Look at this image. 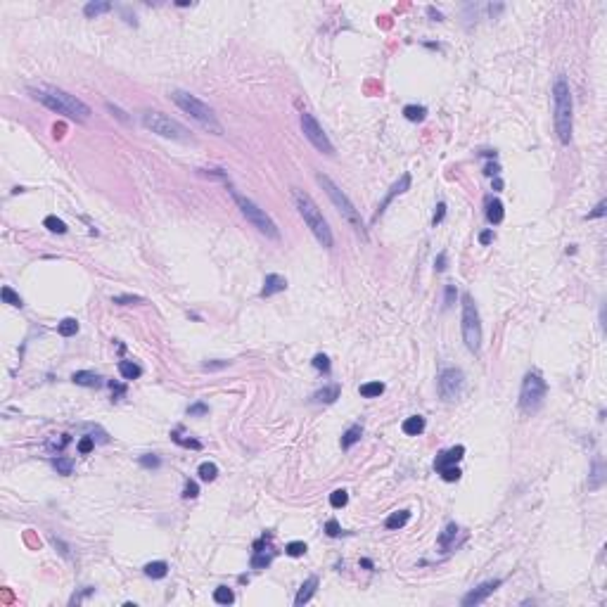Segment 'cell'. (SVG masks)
Segmentation results:
<instances>
[{"label":"cell","instance_id":"obj_21","mask_svg":"<svg viewBox=\"0 0 607 607\" xmlns=\"http://www.w3.org/2000/svg\"><path fill=\"white\" fill-rule=\"evenodd\" d=\"M107 12H112V3H107V0H93V3H88V5L83 7V14H86L88 19H95V17L107 14Z\"/></svg>","mask_w":607,"mask_h":607},{"label":"cell","instance_id":"obj_34","mask_svg":"<svg viewBox=\"0 0 607 607\" xmlns=\"http://www.w3.org/2000/svg\"><path fill=\"white\" fill-rule=\"evenodd\" d=\"M458 531H460V529H458V524H448V527L444 529V534H442V536H439V546H442L444 550H446V548L451 546V541H453L455 536H458Z\"/></svg>","mask_w":607,"mask_h":607},{"label":"cell","instance_id":"obj_48","mask_svg":"<svg viewBox=\"0 0 607 607\" xmlns=\"http://www.w3.org/2000/svg\"><path fill=\"white\" fill-rule=\"evenodd\" d=\"M199 493V486L195 482H185V489H183V498H197Z\"/></svg>","mask_w":607,"mask_h":607},{"label":"cell","instance_id":"obj_55","mask_svg":"<svg viewBox=\"0 0 607 607\" xmlns=\"http://www.w3.org/2000/svg\"><path fill=\"white\" fill-rule=\"evenodd\" d=\"M491 240H493V230H484V233L479 235V242H482V245H489Z\"/></svg>","mask_w":607,"mask_h":607},{"label":"cell","instance_id":"obj_33","mask_svg":"<svg viewBox=\"0 0 607 607\" xmlns=\"http://www.w3.org/2000/svg\"><path fill=\"white\" fill-rule=\"evenodd\" d=\"M602 479H605V474H602V463H600V460H595V463H593V472H591V479H588V489H600V486H602Z\"/></svg>","mask_w":607,"mask_h":607},{"label":"cell","instance_id":"obj_28","mask_svg":"<svg viewBox=\"0 0 607 607\" xmlns=\"http://www.w3.org/2000/svg\"><path fill=\"white\" fill-rule=\"evenodd\" d=\"M214 600L218 602V605H233V602H235L233 588H228V586H218V588L214 591Z\"/></svg>","mask_w":607,"mask_h":607},{"label":"cell","instance_id":"obj_9","mask_svg":"<svg viewBox=\"0 0 607 607\" xmlns=\"http://www.w3.org/2000/svg\"><path fill=\"white\" fill-rule=\"evenodd\" d=\"M548 394V384L539 373H527L520 389V408L524 413H536Z\"/></svg>","mask_w":607,"mask_h":607},{"label":"cell","instance_id":"obj_8","mask_svg":"<svg viewBox=\"0 0 607 607\" xmlns=\"http://www.w3.org/2000/svg\"><path fill=\"white\" fill-rule=\"evenodd\" d=\"M460 323H463V339H465V346L472 354H477L482 349V320H479V311L477 304H474L472 295H463V316H460Z\"/></svg>","mask_w":607,"mask_h":607},{"label":"cell","instance_id":"obj_27","mask_svg":"<svg viewBox=\"0 0 607 607\" xmlns=\"http://www.w3.org/2000/svg\"><path fill=\"white\" fill-rule=\"evenodd\" d=\"M403 117L408 119V121H422L425 117H427V109H425L422 104H406L403 107Z\"/></svg>","mask_w":607,"mask_h":607},{"label":"cell","instance_id":"obj_12","mask_svg":"<svg viewBox=\"0 0 607 607\" xmlns=\"http://www.w3.org/2000/svg\"><path fill=\"white\" fill-rule=\"evenodd\" d=\"M501 586V579H491V581H484V583H479L477 588H472L470 593L463 598V607H474V605H482V602L489 598L493 591Z\"/></svg>","mask_w":607,"mask_h":607},{"label":"cell","instance_id":"obj_59","mask_svg":"<svg viewBox=\"0 0 607 607\" xmlns=\"http://www.w3.org/2000/svg\"><path fill=\"white\" fill-rule=\"evenodd\" d=\"M62 131H64V126H55V138H62Z\"/></svg>","mask_w":607,"mask_h":607},{"label":"cell","instance_id":"obj_30","mask_svg":"<svg viewBox=\"0 0 607 607\" xmlns=\"http://www.w3.org/2000/svg\"><path fill=\"white\" fill-rule=\"evenodd\" d=\"M0 297H3V301H5V304H10V306H14V308H22V306H24L22 297H19L12 287H7V285L0 289Z\"/></svg>","mask_w":607,"mask_h":607},{"label":"cell","instance_id":"obj_60","mask_svg":"<svg viewBox=\"0 0 607 607\" xmlns=\"http://www.w3.org/2000/svg\"><path fill=\"white\" fill-rule=\"evenodd\" d=\"M176 5H178V7H188V5H190V0H178Z\"/></svg>","mask_w":607,"mask_h":607},{"label":"cell","instance_id":"obj_35","mask_svg":"<svg viewBox=\"0 0 607 607\" xmlns=\"http://www.w3.org/2000/svg\"><path fill=\"white\" fill-rule=\"evenodd\" d=\"M349 503V493L344 489H337V491H332L330 493V505L332 508H344V505Z\"/></svg>","mask_w":607,"mask_h":607},{"label":"cell","instance_id":"obj_7","mask_svg":"<svg viewBox=\"0 0 607 607\" xmlns=\"http://www.w3.org/2000/svg\"><path fill=\"white\" fill-rule=\"evenodd\" d=\"M142 126L148 131H152V133L161 135V138H169V140H180V142H188L192 140L190 131L185 128L183 123H178L176 119L166 117V114H161V112H145L142 114Z\"/></svg>","mask_w":607,"mask_h":607},{"label":"cell","instance_id":"obj_37","mask_svg":"<svg viewBox=\"0 0 607 607\" xmlns=\"http://www.w3.org/2000/svg\"><path fill=\"white\" fill-rule=\"evenodd\" d=\"M112 301H114V304H119V306H131V304H145V299H142V297H135V295H117V297H112Z\"/></svg>","mask_w":607,"mask_h":607},{"label":"cell","instance_id":"obj_5","mask_svg":"<svg viewBox=\"0 0 607 607\" xmlns=\"http://www.w3.org/2000/svg\"><path fill=\"white\" fill-rule=\"evenodd\" d=\"M318 183H320V188L325 190V195L330 197V202L335 204V209H337L339 214H342L344 221H349V226L354 228L356 233L361 235L363 240H368V233H365V223H363V218H361V211H358L349 197L344 195L337 185H335V180H332L330 176H325V173H318Z\"/></svg>","mask_w":607,"mask_h":607},{"label":"cell","instance_id":"obj_44","mask_svg":"<svg viewBox=\"0 0 607 607\" xmlns=\"http://www.w3.org/2000/svg\"><path fill=\"white\" fill-rule=\"evenodd\" d=\"M93 448H95V439H93V436H83V439L79 442V453L81 455H88Z\"/></svg>","mask_w":607,"mask_h":607},{"label":"cell","instance_id":"obj_53","mask_svg":"<svg viewBox=\"0 0 607 607\" xmlns=\"http://www.w3.org/2000/svg\"><path fill=\"white\" fill-rule=\"evenodd\" d=\"M228 363H230V361H209V363H204L202 368L204 370H221V368H226Z\"/></svg>","mask_w":607,"mask_h":607},{"label":"cell","instance_id":"obj_57","mask_svg":"<svg viewBox=\"0 0 607 607\" xmlns=\"http://www.w3.org/2000/svg\"><path fill=\"white\" fill-rule=\"evenodd\" d=\"M361 567H365V569H373L375 564H373V560H368V558H363V560H361Z\"/></svg>","mask_w":607,"mask_h":607},{"label":"cell","instance_id":"obj_23","mask_svg":"<svg viewBox=\"0 0 607 607\" xmlns=\"http://www.w3.org/2000/svg\"><path fill=\"white\" fill-rule=\"evenodd\" d=\"M361 436H363V427H361V425H351L349 430L342 434V448H344V451H346V448H351L354 444L361 442Z\"/></svg>","mask_w":607,"mask_h":607},{"label":"cell","instance_id":"obj_58","mask_svg":"<svg viewBox=\"0 0 607 607\" xmlns=\"http://www.w3.org/2000/svg\"><path fill=\"white\" fill-rule=\"evenodd\" d=\"M493 188H496V190H501V188H503V180H501V178H493Z\"/></svg>","mask_w":607,"mask_h":607},{"label":"cell","instance_id":"obj_15","mask_svg":"<svg viewBox=\"0 0 607 607\" xmlns=\"http://www.w3.org/2000/svg\"><path fill=\"white\" fill-rule=\"evenodd\" d=\"M287 289V280L282 275H278V273H270V275H266L264 280V287H261V297H273V295H280V292H285Z\"/></svg>","mask_w":607,"mask_h":607},{"label":"cell","instance_id":"obj_51","mask_svg":"<svg viewBox=\"0 0 607 607\" xmlns=\"http://www.w3.org/2000/svg\"><path fill=\"white\" fill-rule=\"evenodd\" d=\"M446 264H448V256H446V252H442L439 256H436V261H434V268H436V273H442V270H446Z\"/></svg>","mask_w":607,"mask_h":607},{"label":"cell","instance_id":"obj_2","mask_svg":"<svg viewBox=\"0 0 607 607\" xmlns=\"http://www.w3.org/2000/svg\"><path fill=\"white\" fill-rule=\"evenodd\" d=\"M292 197H295L297 211H299V216L304 218L306 228L313 233V237L318 240L325 249H330V247L335 245V237H332V230H330V226H327L323 211L318 209V204L313 202L308 192L299 190V188H292Z\"/></svg>","mask_w":607,"mask_h":607},{"label":"cell","instance_id":"obj_49","mask_svg":"<svg viewBox=\"0 0 607 607\" xmlns=\"http://www.w3.org/2000/svg\"><path fill=\"white\" fill-rule=\"evenodd\" d=\"M605 209H607V202L602 199V202H598V207L591 211L588 216H586V221H591V218H600V216H605Z\"/></svg>","mask_w":607,"mask_h":607},{"label":"cell","instance_id":"obj_50","mask_svg":"<svg viewBox=\"0 0 607 607\" xmlns=\"http://www.w3.org/2000/svg\"><path fill=\"white\" fill-rule=\"evenodd\" d=\"M140 465L142 467H159L161 460L157 458V455H142V458H140Z\"/></svg>","mask_w":607,"mask_h":607},{"label":"cell","instance_id":"obj_29","mask_svg":"<svg viewBox=\"0 0 607 607\" xmlns=\"http://www.w3.org/2000/svg\"><path fill=\"white\" fill-rule=\"evenodd\" d=\"M57 332H60L62 337H74L76 332H79V320L76 318H64L57 325Z\"/></svg>","mask_w":607,"mask_h":607},{"label":"cell","instance_id":"obj_13","mask_svg":"<svg viewBox=\"0 0 607 607\" xmlns=\"http://www.w3.org/2000/svg\"><path fill=\"white\" fill-rule=\"evenodd\" d=\"M408 188H411V173H403V176H401V180H396V183L392 185V190H389V195H387L384 199H382V202L377 204V209H375V214H373V223L377 221V218H380L382 214H384V209L389 207V204H392V199H394V197H396V195H401V192H406V190H408Z\"/></svg>","mask_w":607,"mask_h":607},{"label":"cell","instance_id":"obj_24","mask_svg":"<svg viewBox=\"0 0 607 607\" xmlns=\"http://www.w3.org/2000/svg\"><path fill=\"white\" fill-rule=\"evenodd\" d=\"M169 574V564L164 560H157V562H148L145 564V577L150 579H164Z\"/></svg>","mask_w":607,"mask_h":607},{"label":"cell","instance_id":"obj_52","mask_svg":"<svg viewBox=\"0 0 607 607\" xmlns=\"http://www.w3.org/2000/svg\"><path fill=\"white\" fill-rule=\"evenodd\" d=\"M109 387H112V394H114V401L121 399L123 394H126V387L119 384V382H109Z\"/></svg>","mask_w":607,"mask_h":607},{"label":"cell","instance_id":"obj_16","mask_svg":"<svg viewBox=\"0 0 607 607\" xmlns=\"http://www.w3.org/2000/svg\"><path fill=\"white\" fill-rule=\"evenodd\" d=\"M316 588H318V577H308L306 581H304V586H301V588H299V593H297V598H295V605H297V607L306 605V602L313 598V593H316Z\"/></svg>","mask_w":607,"mask_h":607},{"label":"cell","instance_id":"obj_25","mask_svg":"<svg viewBox=\"0 0 607 607\" xmlns=\"http://www.w3.org/2000/svg\"><path fill=\"white\" fill-rule=\"evenodd\" d=\"M119 373H121L123 380H138L142 375V368L133 361H121L119 363Z\"/></svg>","mask_w":607,"mask_h":607},{"label":"cell","instance_id":"obj_45","mask_svg":"<svg viewBox=\"0 0 607 607\" xmlns=\"http://www.w3.org/2000/svg\"><path fill=\"white\" fill-rule=\"evenodd\" d=\"M444 216H446V204H444V202H439V204H436V211H434V216H432V226H439V223L444 221Z\"/></svg>","mask_w":607,"mask_h":607},{"label":"cell","instance_id":"obj_19","mask_svg":"<svg viewBox=\"0 0 607 607\" xmlns=\"http://www.w3.org/2000/svg\"><path fill=\"white\" fill-rule=\"evenodd\" d=\"M339 384H330V387H323L320 392L313 394V401L316 403H335V401L339 399Z\"/></svg>","mask_w":607,"mask_h":607},{"label":"cell","instance_id":"obj_43","mask_svg":"<svg viewBox=\"0 0 607 607\" xmlns=\"http://www.w3.org/2000/svg\"><path fill=\"white\" fill-rule=\"evenodd\" d=\"M455 299H458V289H455V285H446V297H444V308H451L455 304Z\"/></svg>","mask_w":607,"mask_h":607},{"label":"cell","instance_id":"obj_3","mask_svg":"<svg viewBox=\"0 0 607 607\" xmlns=\"http://www.w3.org/2000/svg\"><path fill=\"white\" fill-rule=\"evenodd\" d=\"M553 104H555V133L562 145H569L574 123H572V90L564 74H558L553 83Z\"/></svg>","mask_w":607,"mask_h":607},{"label":"cell","instance_id":"obj_11","mask_svg":"<svg viewBox=\"0 0 607 607\" xmlns=\"http://www.w3.org/2000/svg\"><path fill=\"white\" fill-rule=\"evenodd\" d=\"M436 387H439V396L444 401H455L460 399V394L465 389V375L460 368H446L439 375Z\"/></svg>","mask_w":607,"mask_h":607},{"label":"cell","instance_id":"obj_38","mask_svg":"<svg viewBox=\"0 0 607 607\" xmlns=\"http://www.w3.org/2000/svg\"><path fill=\"white\" fill-rule=\"evenodd\" d=\"M52 467H55L60 474H71V470H74V463L69 458H55L52 460Z\"/></svg>","mask_w":607,"mask_h":607},{"label":"cell","instance_id":"obj_39","mask_svg":"<svg viewBox=\"0 0 607 607\" xmlns=\"http://www.w3.org/2000/svg\"><path fill=\"white\" fill-rule=\"evenodd\" d=\"M442 472V479L444 482H458L460 479V467H455V465H448V467H444V470H439Z\"/></svg>","mask_w":607,"mask_h":607},{"label":"cell","instance_id":"obj_18","mask_svg":"<svg viewBox=\"0 0 607 607\" xmlns=\"http://www.w3.org/2000/svg\"><path fill=\"white\" fill-rule=\"evenodd\" d=\"M401 430H403V434L408 436H417L425 432V417L422 415H411L406 417L403 425H401Z\"/></svg>","mask_w":607,"mask_h":607},{"label":"cell","instance_id":"obj_41","mask_svg":"<svg viewBox=\"0 0 607 607\" xmlns=\"http://www.w3.org/2000/svg\"><path fill=\"white\" fill-rule=\"evenodd\" d=\"M313 368L323 370V373H330V358L325 354H316L313 356Z\"/></svg>","mask_w":607,"mask_h":607},{"label":"cell","instance_id":"obj_1","mask_svg":"<svg viewBox=\"0 0 607 607\" xmlns=\"http://www.w3.org/2000/svg\"><path fill=\"white\" fill-rule=\"evenodd\" d=\"M29 95L33 100H38L41 104H45L48 109H52L55 114H67V117H74L79 121H88L90 119V107H88L83 100H79L71 93L62 90V88H29Z\"/></svg>","mask_w":607,"mask_h":607},{"label":"cell","instance_id":"obj_17","mask_svg":"<svg viewBox=\"0 0 607 607\" xmlns=\"http://www.w3.org/2000/svg\"><path fill=\"white\" fill-rule=\"evenodd\" d=\"M71 380L76 382V384L81 387H93V389H98V387H102V377H100L98 373H90V370H79V373H74V377Z\"/></svg>","mask_w":607,"mask_h":607},{"label":"cell","instance_id":"obj_54","mask_svg":"<svg viewBox=\"0 0 607 607\" xmlns=\"http://www.w3.org/2000/svg\"><path fill=\"white\" fill-rule=\"evenodd\" d=\"M484 173L486 176H498V173H501V166H498L496 161H491V164L484 166Z\"/></svg>","mask_w":607,"mask_h":607},{"label":"cell","instance_id":"obj_20","mask_svg":"<svg viewBox=\"0 0 607 607\" xmlns=\"http://www.w3.org/2000/svg\"><path fill=\"white\" fill-rule=\"evenodd\" d=\"M486 218H489V223H493V226L503 223L505 211H503L501 199H489V202H486Z\"/></svg>","mask_w":607,"mask_h":607},{"label":"cell","instance_id":"obj_14","mask_svg":"<svg viewBox=\"0 0 607 607\" xmlns=\"http://www.w3.org/2000/svg\"><path fill=\"white\" fill-rule=\"evenodd\" d=\"M463 455H465V446H453V448H448V451H444V453H439L436 455V460H434V470H444V467H448V465H455V463H460L463 460Z\"/></svg>","mask_w":607,"mask_h":607},{"label":"cell","instance_id":"obj_31","mask_svg":"<svg viewBox=\"0 0 607 607\" xmlns=\"http://www.w3.org/2000/svg\"><path fill=\"white\" fill-rule=\"evenodd\" d=\"M197 474H199L202 482H214V479L218 477V467H216V463H202L199 470H197Z\"/></svg>","mask_w":607,"mask_h":607},{"label":"cell","instance_id":"obj_46","mask_svg":"<svg viewBox=\"0 0 607 607\" xmlns=\"http://www.w3.org/2000/svg\"><path fill=\"white\" fill-rule=\"evenodd\" d=\"M171 436H173V442H176V444H180V446L195 448V451H199V448H202V444H199V442H195V439H180V436H178V434H171Z\"/></svg>","mask_w":607,"mask_h":607},{"label":"cell","instance_id":"obj_40","mask_svg":"<svg viewBox=\"0 0 607 607\" xmlns=\"http://www.w3.org/2000/svg\"><path fill=\"white\" fill-rule=\"evenodd\" d=\"M207 413H209V406L204 403V401H197V403L188 406V415L190 417H202V415H207Z\"/></svg>","mask_w":607,"mask_h":607},{"label":"cell","instance_id":"obj_4","mask_svg":"<svg viewBox=\"0 0 607 607\" xmlns=\"http://www.w3.org/2000/svg\"><path fill=\"white\" fill-rule=\"evenodd\" d=\"M169 98H171L192 121L199 123L204 131H209V133H214V135H223V123L218 121L216 112L211 109L209 104H204L199 98H195V95H190V93H185V90H171Z\"/></svg>","mask_w":607,"mask_h":607},{"label":"cell","instance_id":"obj_42","mask_svg":"<svg viewBox=\"0 0 607 607\" xmlns=\"http://www.w3.org/2000/svg\"><path fill=\"white\" fill-rule=\"evenodd\" d=\"M270 555H264V553H254V558H252V567L254 569H266L270 564Z\"/></svg>","mask_w":607,"mask_h":607},{"label":"cell","instance_id":"obj_36","mask_svg":"<svg viewBox=\"0 0 607 607\" xmlns=\"http://www.w3.org/2000/svg\"><path fill=\"white\" fill-rule=\"evenodd\" d=\"M285 553H287L289 558H301V555L306 553V543H304V541H292V543L285 546Z\"/></svg>","mask_w":607,"mask_h":607},{"label":"cell","instance_id":"obj_32","mask_svg":"<svg viewBox=\"0 0 607 607\" xmlns=\"http://www.w3.org/2000/svg\"><path fill=\"white\" fill-rule=\"evenodd\" d=\"M43 226L48 228L50 233H57V235H64V233H67V223L62 221V218H57V216H45Z\"/></svg>","mask_w":607,"mask_h":607},{"label":"cell","instance_id":"obj_6","mask_svg":"<svg viewBox=\"0 0 607 607\" xmlns=\"http://www.w3.org/2000/svg\"><path fill=\"white\" fill-rule=\"evenodd\" d=\"M228 192H230V197H233L235 204H237L240 214L245 216L247 221L252 223L259 233L266 235V237H270V240H278V237H280V230H278L275 221H273V218L266 214V209H261L256 202H254V199H249L247 195L237 192L235 188H228Z\"/></svg>","mask_w":607,"mask_h":607},{"label":"cell","instance_id":"obj_26","mask_svg":"<svg viewBox=\"0 0 607 607\" xmlns=\"http://www.w3.org/2000/svg\"><path fill=\"white\" fill-rule=\"evenodd\" d=\"M361 396L363 399H377L380 394H384V384L382 382H365V384H361Z\"/></svg>","mask_w":607,"mask_h":607},{"label":"cell","instance_id":"obj_10","mask_svg":"<svg viewBox=\"0 0 607 607\" xmlns=\"http://www.w3.org/2000/svg\"><path fill=\"white\" fill-rule=\"evenodd\" d=\"M299 121H301V131H304V135H306V140L311 142V145L318 150L320 154H327V157H332V154H335V145L330 142V138H327L325 131L320 128V123L316 121V117H313V114H308V112H304Z\"/></svg>","mask_w":607,"mask_h":607},{"label":"cell","instance_id":"obj_22","mask_svg":"<svg viewBox=\"0 0 607 607\" xmlns=\"http://www.w3.org/2000/svg\"><path fill=\"white\" fill-rule=\"evenodd\" d=\"M411 520V510H399V512H392V515L384 520L387 529H403Z\"/></svg>","mask_w":607,"mask_h":607},{"label":"cell","instance_id":"obj_56","mask_svg":"<svg viewBox=\"0 0 607 607\" xmlns=\"http://www.w3.org/2000/svg\"><path fill=\"white\" fill-rule=\"evenodd\" d=\"M427 14H430V17L434 19V22H442V19H444V14H442V12H436L434 7H427Z\"/></svg>","mask_w":607,"mask_h":607},{"label":"cell","instance_id":"obj_47","mask_svg":"<svg viewBox=\"0 0 607 607\" xmlns=\"http://www.w3.org/2000/svg\"><path fill=\"white\" fill-rule=\"evenodd\" d=\"M325 531H327V536H339L342 534V527H339V522L337 520H327V524H325Z\"/></svg>","mask_w":607,"mask_h":607}]
</instances>
